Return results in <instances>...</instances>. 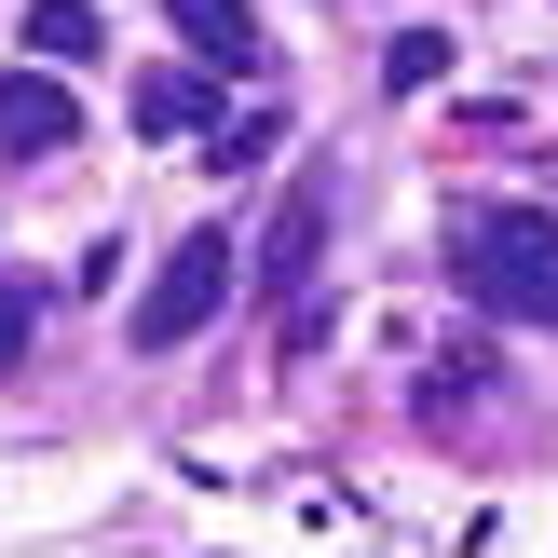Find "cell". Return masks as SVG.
Listing matches in <instances>:
<instances>
[{"instance_id":"cell-9","label":"cell","mask_w":558,"mask_h":558,"mask_svg":"<svg viewBox=\"0 0 558 558\" xmlns=\"http://www.w3.org/2000/svg\"><path fill=\"white\" fill-rule=\"evenodd\" d=\"M272 136H287V123H272V109H245V123L218 136V178H245V163H272Z\"/></svg>"},{"instance_id":"cell-7","label":"cell","mask_w":558,"mask_h":558,"mask_svg":"<svg viewBox=\"0 0 558 558\" xmlns=\"http://www.w3.org/2000/svg\"><path fill=\"white\" fill-rule=\"evenodd\" d=\"M136 123H150V136H191V123H218V82H191V69L136 82Z\"/></svg>"},{"instance_id":"cell-4","label":"cell","mask_w":558,"mask_h":558,"mask_svg":"<svg viewBox=\"0 0 558 558\" xmlns=\"http://www.w3.org/2000/svg\"><path fill=\"white\" fill-rule=\"evenodd\" d=\"M314 245H327V178H287V218H272V245H259V287H300Z\"/></svg>"},{"instance_id":"cell-6","label":"cell","mask_w":558,"mask_h":558,"mask_svg":"<svg viewBox=\"0 0 558 558\" xmlns=\"http://www.w3.org/2000/svg\"><path fill=\"white\" fill-rule=\"evenodd\" d=\"M109 27H96V0H27V54H54V69H82Z\"/></svg>"},{"instance_id":"cell-1","label":"cell","mask_w":558,"mask_h":558,"mask_svg":"<svg viewBox=\"0 0 558 558\" xmlns=\"http://www.w3.org/2000/svg\"><path fill=\"white\" fill-rule=\"evenodd\" d=\"M450 287L477 314H518V327H558V218L545 205H477L450 232Z\"/></svg>"},{"instance_id":"cell-5","label":"cell","mask_w":558,"mask_h":558,"mask_svg":"<svg viewBox=\"0 0 558 558\" xmlns=\"http://www.w3.org/2000/svg\"><path fill=\"white\" fill-rule=\"evenodd\" d=\"M163 14H178V41H191V54H218V69H259V14H245V0H163Z\"/></svg>"},{"instance_id":"cell-10","label":"cell","mask_w":558,"mask_h":558,"mask_svg":"<svg viewBox=\"0 0 558 558\" xmlns=\"http://www.w3.org/2000/svg\"><path fill=\"white\" fill-rule=\"evenodd\" d=\"M27 354V287H0V368Z\"/></svg>"},{"instance_id":"cell-3","label":"cell","mask_w":558,"mask_h":558,"mask_svg":"<svg viewBox=\"0 0 558 558\" xmlns=\"http://www.w3.org/2000/svg\"><path fill=\"white\" fill-rule=\"evenodd\" d=\"M69 136H82L69 82H41V69H0V150H14V163H54Z\"/></svg>"},{"instance_id":"cell-8","label":"cell","mask_w":558,"mask_h":558,"mask_svg":"<svg viewBox=\"0 0 558 558\" xmlns=\"http://www.w3.org/2000/svg\"><path fill=\"white\" fill-rule=\"evenodd\" d=\"M436 69H450V41H436V27H409V41H396V54H381V82H396V96H423V82H436Z\"/></svg>"},{"instance_id":"cell-2","label":"cell","mask_w":558,"mask_h":558,"mask_svg":"<svg viewBox=\"0 0 558 558\" xmlns=\"http://www.w3.org/2000/svg\"><path fill=\"white\" fill-rule=\"evenodd\" d=\"M232 287H245L232 232H191V245H163L150 300H136V354H178V341H205V327H218V300H232Z\"/></svg>"}]
</instances>
